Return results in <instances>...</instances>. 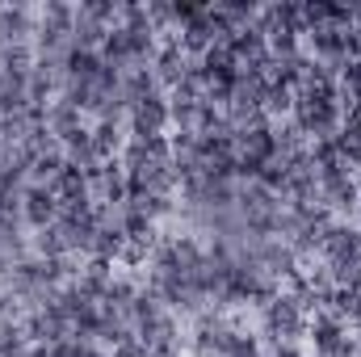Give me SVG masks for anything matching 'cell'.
I'll list each match as a JSON object with an SVG mask.
<instances>
[{
	"instance_id": "3957f363",
	"label": "cell",
	"mask_w": 361,
	"mask_h": 357,
	"mask_svg": "<svg viewBox=\"0 0 361 357\" xmlns=\"http://www.w3.org/2000/svg\"><path fill=\"white\" fill-rule=\"evenodd\" d=\"M307 341H311L315 357H345V349H349L345 324L336 315H328V311H319L315 320H307Z\"/></svg>"
},
{
	"instance_id": "277c9868",
	"label": "cell",
	"mask_w": 361,
	"mask_h": 357,
	"mask_svg": "<svg viewBox=\"0 0 361 357\" xmlns=\"http://www.w3.org/2000/svg\"><path fill=\"white\" fill-rule=\"evenodd\" d=\"M21 219H25L34 231H47V227L59 219V202L51 198V189L30 185V189H25V198H21Z\"/></svg>"
},
{
	"instance_id": "6da1fadb",
	"label": "cell",
	"mask_w": 361,
	"mask_h": 357,
	"mask_svg": "<svg viewBox=\"0 0 361 357\" xmlns=\"http://www.w3.org/2000/svg\"><path fill=\"white\" fill-rule=\"evenodd\" d=\"M261 311H265V337H273V345H294V337L307 332L302 298H294V294H281L277 290Z\"/></svg>"
},
{
	"instance_id": "7a4b0ae2",
	"label": "cell",
	"mask_w": 361,
	"mask_h": 357,
	"mask_svg": "<svg viewBox=\"0 0 361 357\" xmlns=\"http://www.w3.org/2000/svg\"><path fill=\"white\" fill-rule=\"evenodd\" d=\"M169 122L173 118H169V97L164 92H152V97L130 105V139H160Z\"/></svg>"
}]
</instances>
